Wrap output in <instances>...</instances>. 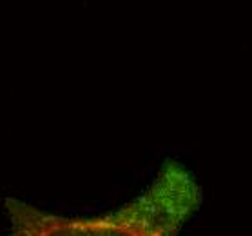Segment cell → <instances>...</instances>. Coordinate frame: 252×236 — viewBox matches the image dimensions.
Wrapping results in <instances>:
<instances>
[{"instance_id":"cell-1","label":"cell","mask_w":252,"mask_h":236,"mask_svg":"<svg viewBox=\"0 0 252 236\" xmlns=\"http://www.w3.org/2000/svg\"><path fill=\"white\" fill-rule=\"evenodd\" d=\"M198 205L200 187L194 176L169 160L142 195L96 216H65L7 198V224L0 236H178Z\"/></svg>"}]
</instances>
